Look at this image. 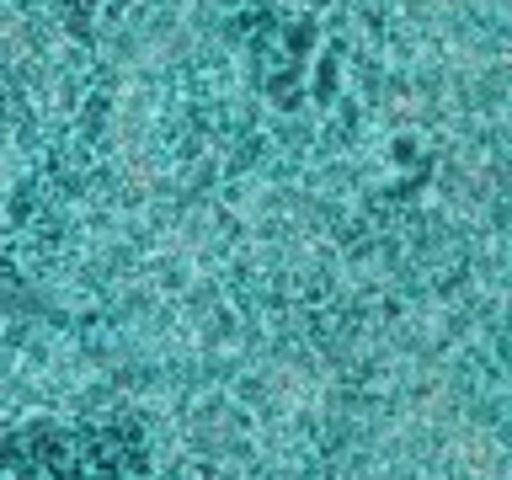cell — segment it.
<instances>
[{
	"mask_svg": "<svg viewBox=\"0 0 512 480\" xmlns=\"http://www.w3.org/2000/svg\"><path fill=\"white\" fill-rule=\"evenodd\" d=\"M0 480H166L139 443L107 427L32 422L0 438Z\"/></svg>",
	"mask_w": 512,
	"mask_h": 480,
	"instance_id": "6da1fadb",
	"label": "cell"
}]
</instances>
